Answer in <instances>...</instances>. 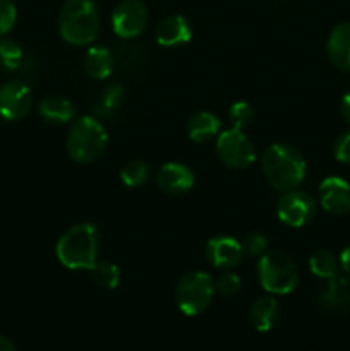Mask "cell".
<instances>
[{
    "instance_id": "17",
    "label": "cell",
    "mask_w": 350,
    "mask_h": 351,
    "mask_svg": "<svg viewBox=\"0 0 350 351\" xmlns=\"http://www.w3.org/2000/svg\"><path fill=\"white\" fill-rule=\"evenodd\" d=\"M280 317V307L273 297H261L250 305L249 322L256 331L268 332L275 328Z\"/></svg>"
},
{
    "instance_id": "9",
    "label": "cell",
    "mask_w": 350,
    "mask_h": 351,
    "mask_svg": "<svg viewBox=\"0 0 350 351\" xmlns=\"http://www.w3.org/2000/svg\"><path fill=\"white\" fill-rule=\"evenodd\" d=\"M148 24V9L143 0H122L112 14V27L124 40L143 34Z\"/></svg>"
},
{
    "instance_id": "11",
    "label": "cell",
    "mask_w": 350,
    "mask_h": 351,
    "mask_svg": "<svg viewBox=\"0 0 350 351\" xmlns=\"http://www.w3.org/2000/svg\"><path fill=\"white\" fill-rule=\"evenodd\" d=\"M206 259L216 269H235L244 259L242 243L232 237H215L206 243Z\"/></svg>"
},
{
    "instance_id": "7",
    "label": "cell",
    "mask_w": 350,
    "mask_h": 351,
    "mask_svg": "<svg viewBox=\"0 0 350 351\" xmlns=\"http://www.w3.org/2000/svg\"><path fill=\"white\" fill-rule=\"evenodd\" d=\"M216 156L232 170H244L256 161V149L249 137L240 129L223 130L216 137Z\"/></svg>"
},
{
    "instance_id": "22",
    "label": "cell",
    "mask_w": 350,
    "mask_h": 351,
    "mask_svg": "<svg viewBox=\"0 0 350 351\" xmlns=\"http://www.w3.org/2000/svg\"><path fill=\"white\" fill-rule=\"evenodd\" d=\"M89 271H91L93 281L103 290H113L120 283V271L115 264L96 261V264Z\"/></svg>"
},
{
    "instance_id": "26",
    "label": "cell",
    "mask_w": 350,
    "mask_h": 351,
    "mask_svg": "<svg viewBox=\"0 0 350 351\" xmlns=\"http://www.w3.org/2000/svg\"><path fill=\"white\" fill-rule=\"evenodd\" d=\"M242 249L244 254L249 257H257L259 259L261 256L268 252V240L263 233L253 232L247 233L242 240Z\"/></svg>"
},
{
    "instance_id": "8",
    "label": "cell",
    "mask_w": 350,
    "mask_h": 351,
    "mask_svg": "<svg viewBox=\"0 0 350 351\" xmlns=\"http://www.w3.org/2000/svg\"><path fill=\"white\" fill-rule=\"evenodd\" d=\"M316 204L311 195L304 191H288L281 195L277 206V215L283 225L290 228L305 226L314 218Z\"/></svg>"
},
{
    "instance_id": "4",
    "label": "cell",
    "mask_w": 350,
    "mask_h": 351,
    "mask_svg": "<svg viewBox=\"0 0 350 351\" xmlns=\"http://www.w3.org/2000/svg\"><path fill=\"white\" fill-rule=\"evenodd\" d=\"M108 134L106 129L93 117H79L71 125L65 139L69 156L78 163H93L106 149Z\"/></svg>"
},
{
    "instance_id": "32",
    "label": "cell",
    "mask_w": 350,
    "mask_h": 351,
    "mask_svg": "<svg viewBox=\"0 0 350 351\" xmlns=\"http://www.w3.org/2000/svg\"><path fill=\"white\" fill-rule=\"evenodd\" d=\"M340 266L347 274H350V247L343 249V252L340 254Z\"/></svg>"
},
{
    "instance_id": "3",
    "label": "cell",
    "mask_w": 350,
    "mask_h": 351,
    "mask_svg": "<svg viewBox=\"0 0 350 351\" xmlns=\"http://www.w3.org/2000/svg\"><path fill=\"white\" fill-rule=\"evenodd\" d=\"M58 33L74 47H86L100 33V14L93 0H67L58 14Z\"/></svg>"
},
{
    "instance_id": "5",
    "label": "cell",
    "mask_w": 350,
    "mask_h": 351,
    "mask_svg": "<svg viewBox=\"0 0 350 351\" xmlns=\"http://www.w3.org/2000/svg\"><path fill=\"white\" fill-rule=\"evenodd\" d=\"M257 278L271 295H288L299 285V271L294 259L281 250H268L257 261Z\"/></svg>"
},
{
    "instance_id": "27",
    "label": "cell",
    "mask_w": 350,
    "mask_h": 351,
    "mask_svg": "<svg viewBox=\"0 0 350 351\" xmlns=\"http://www.w3.org/2000/svg\"><path fill=\"white\" fill-rule=\"evenodd\" d=\"M215 281V291L222 297H233L240 290V278L232 271H223Z\"/></svg>"
},
{
    "instance_id": "1",
    "label": "cell",
    "mask_w": 350,
    "mask_h": 351,
    "mask_svg": "<svg viewBox=\"0 0 350 351\" xmlns=\"http://www.w3.org/2000/svg\"><path fill=\"white\" fill-rule=\"evenodd\" d=\"M261 167L271 187L281 192L297 189L304 182L307 171V165L301 151L285 143L271 144L263 153Z\"/></svg>"
},
{
    "instance_id": "15",
    "label": "cell",
    "mask_w": 350,
    "mask_h": 351,
    "mask_svg": "<svg viewBox=\"0 0 350 351\" xmlns=\"http://www.w3.org/2000/svg\"><path fill=\"white\" fill-rule=\"evenodd\" d=\"M328 57L340 71H350V23H342L328 38Z\"/></svg>"
},
{
    "instance_id": "30",
    "label": "cell",
    "mask_w": 350,
    "mask_h": 351,
    "mask_svg": "<svg viewBox=\"0 0 350 351\" xmlns=\"http://www.w3.org/2000/svg\"><path fill=\"white\" fill-rule=\"evenodd\" d=\"M333 154H335L336 161L343 165H350V132L342 134L336 139L335 147H333Z\"/></svg>"
},
{
    "instance_id": "24",
    "label": "cell",
    "mask_w": 350,
    "mask_h": 351,
    "mask_svg": "<svg viewBox=\"0 0 350 351\" xmlns=\"http://www.w3.org/2000/svg\"><path fill=\"white\" fill-rule=\"evenodd\" d=\"M23 60V50L12 40L0 41V65L5 71H16Z\"/></svg>"
},
{
    "instance_id": "6",
    "label": "cell",
    "mask_w": 350,
    "mask_h": 351,
    "mask_svg": "<svg viewBox=\"0 0 350 351\" xmlns=\"http://www.w3.org/2000/svg\"><path fill=\"white\" fill-rule=\"evenodd\" d=\"M215 297V281L208 273L194 271L180 278L175 288V304L184 315H199Z\"/></svg>"
},
{
    "instance_id": "31",
    "label": "cell",
    "mask_w": 350,
    "mask_h": 351,
    "mask_svg": "<svg viewBox=\"0 0 350 351\" xmlns=\"http://www.w3.org/2000/svg\"><path fill=\"white\" fill-rule=\"evenodd\" d=\"M340 110H342V115L347 122L350 123V91L345 93L342 98V103H340Z\"/></svg>"
},
{
    "instance_id": "29",
    "label": "cell",
    "mask_w": 350,
    "mask_h": 351,
    "mask_svg": "<svg viewBox=\"0 0 350 351\" xmlns=\"http://www.w3.org/2000/svg\"><path fill=\"white\" fill-rule=\"evenodd\" d=\"M17 21V9L12 0H0V34H7Z\"/></svg>"
},
{
    "instance_id": "12",
    "label": "cell",
    "mask_w": 350,
    "mask_h": 351,
    "mask_svg": "<svg viewBox=\"0 0 350 351\" xmlns=\"http://www.w3.org/2000/svg\"><path fill=\"white\" fill-rule=\"evenodd\" d=\"M319 202L331 215L350 213V184L340 177H328L319 184Z\"/></svg>"
},
{
    "instance_id": "28",
    "label": "cell",
    "mask_w": 350,
    "mask_h": 351,
    "mask_svg": "<svg viewBox=\"0 0 350 351\" xmlns=\"http://www.w3.org/2000/svg\"><path fill=\"white\" fill-rule=\"evenodd\" d=\"M124 103V88L120 84H110L106 86L105 91L102 93V98H100V106L108 112H115L119 106H122Z\"/></svg>"
},
{
    "instance_id": "10",
    "label": "cell",
    "mask_w": 350,
    "mask_h": 351,
    "mask_svg": "<svg viewBox=\"0 0 350 351\" xmlns=\"http://www.w3.org/2000/svg\"><path fill=\"white\" fill-rule=\"evenodd\" d=\"M31 103V89L24 82L10 81L0 88V117L9 122H16L26 117Z\"/></svg>"
},
{
    "instance_id": "23",
    "label": "cell",
    "mask_w": 350,
    "mask_h": 351,
    "mask_svg": "<svg viewBox=\"0 0 350 351\" xmlns=\"http://www.w3.org/2000/svg\"><path fill=\"white\" fill-rule=\"evenodd\" d=\"M151 170L144 161H129L127 165H124V168L120 170V178H122L124 184L127 187H139V185L146 184L148 178H150Z\"/></svg>"
},
{
    "instance_id": "19",
    "label": "cell",
    "mask_w": 350,
    "mask_h": 351,
    "mask_svg": "<svg viewBox=\"0 0 350 351\" xmlns=\"http://www.w3.org/2000/svg\"><path fill=\"white\" fill-rule=\"evenodd\" d=\"M222 123L216 115L211 112H198L189 119L187 122V136L194 143H208V141L218 137Z\"/></svg>"
},
{
    "instance_id": "14",
    "label": "cell",
    "mask_w": 350,
    "mask_h": 351,
    "mask_svg": "<svg viewBox=\"0 0 350 351\" xmlns=\"http://www.w3.org/2000/svg\"><path fill=\"white\" fill-rule=\"evenodd\" d=\"M192 38V26L184 16H167L156 26V41L161 47H180Z\"/></svg>"
},
{
    "instance_id": "16",
    "label": "cell",
    "mask_w": 350,
    "mask_h": 351,
    "mask_svg": "<svg viewBox=\"0 0 350 351\" xmlns=\"http://www.w3.org/2000/svg\"><path fill=\"white\" fill-rule=\"evenodd\" d=\"M38 113L47 123L64 125L75 117V106L71 99L62 98V96H47L40 101Z\"/></svg>"
},
{
    "instance_id": "18",
    "label": "cell",
    "mask_w": 350,
    "mask_h": 351,
    "mask_svg": "<svg viewBox=\"0 0 350 351\" xmlns=\"http://www.w3.org/2000/svg\"><path fill=\"white\" fill-rule=\"evenodd\" d=\"M319 304L329 311H342L350 305V283L345 278L333 276L326 280L325 288L319 293Z\"/></svg>"
},
{
    "instance_id": "21",
    "label": "cell",
    "mask_w": 350,
    "mask_h": 351,
    "mask_svg": "<svg viewBox=\"0 0 350 351\" xmlns=\"http://www.w3.org/2000/svg\"><path fill=\"white\" fill-rule=\"evenodd\" d=\"M336 267H338V263L329 250H316L309 257V269L321 280H329V278L336 276Z\"/></svg>"
},
{
    "instance_id": "33",
    "label": "cell",
    "mask_w": 350,
    "mask_h": 351,
    "mask_svg": "<svg viewBox=\"0 0 350 351\" xmlns=\"http://www.w3.org/2000/svg\"><path fill=\"white\" fill-rule=\"evenodd\" d=\"M0 351H17L14 343L5 336H0Z\"/></svg>"
},
{
    "instance_id": "13",
    "label": "cell",
    "mask_w": 350,
    "mask_h": 351,
    "mask_svg": "<svg viewBox=\"0 0 350 351\" xmlns=\"http://www.w3.org/2000/svg\"><path fill=\"white\" fill-rule=\"evenodd\" d=\"M156 185L165 194H185L194 187V173L182 163H165L156 173Z\"/></svg>"
},
{
    "instance_id": "2",
    "label": "cell",
    "mask_w": 350,
    "mask_h": 351,
    "mask_svg": "<svg viewBox=\"0 0 350 351\" xmlns=\"http://www.w3.org/2000/svg\"><path fill=\"white\" fill-rule=\"evenodd\" d=\"M100 233L91 223H79L58 239L55 252L67 269H91L98 261Z\"/></svg>"
},
{
    "instance_id": "20",
    "label": "cell",
    "mask_w": 350,
    "mask_h": 351,
    "mask_svg": "<svg viewBox=\"0 0 350 351\" xmlns=\"http://www.w3.org/2000/svg\"><path fill=\"white\" fill-rule=\"evenodd\" d=\"M82 65H84V71L89 77L102 81V79L110 77L115 60H113V55L108 48L91 47L86 51Z\"/></svg>"
},
{
    "instance_id": "25",
    "label": "cell",
    "mask_w": 350,
    "mask_h": 351,
    "mask_svg": "<svg viewBox=\"0 0 350 351\" xmlns=\"http://www.w3.org/2000/svg\"><path fill=\"white\" fill-rule=\"evenodd\" d=\"M230 122H232L233 129H240L249 125L254 119V110L253 106L247 101H235L229 110Z\"/></svg>"
}]
</instances>
